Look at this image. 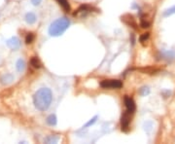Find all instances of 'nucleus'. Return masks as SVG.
Here are the masks:
<instances>
[{
	"label": "nucleus",
	"instance_id": "19",
	"mask_svg": "<svg viewBox=\"0 0 175 144\" xmlns=\"http://www.w3.org/2000/svg\"><path fill=\"white\" fill-rule=\"evenodd\" d=\"M139 93H140V96H141V97H147L150 93V89L148 87H142L139 90Z\"/></svg>",
	"mask_w": 175,
	"mask_h": 144
},
{
	"label": "nucleus",
	"instance_id": "5",
	"mask_svg": "<svg viewBox=\"0 0 175 144\" xmlns=\"http://www.w3.org/2000/svg\"><path fill=\"white\" fill-rule=\"evenodd\" d=\"M159 58L163 61H172L175 58V53L172 50H162L159 52Z\"/></svg>",
	"mask_w": 175,
	"mask_h": 144
},
{
	"label": "nucleus",
	"instance_id": "22",
	"mask_svg": "<svg viewBox=\"0 0 175 144\" xmlns=\"http://www.w3.org/2000/svg\"><path fill=\"white\" fill-rule=\"evenodd\" d=\"M148 38H149V33H143L141 36H140L139 38V40L141 43H144L145 41H147L148 40Z\"/></svg>",
	"mask_w": 175,
	"mask_h": 144
},
{
	"label": "nucleus",
	"instance_id": "18",
	"mask_svg": "<svg viewBox=\"0 0 175 144\" xmlns=\"http://www.w3.org/2000/svg\"><path fill=\"white\" fill-rule=\"evenodd\" d=\"M97 118H98L97 116H94L93 118H92L89 122H87L86 124H85L82 128H89V127L93 126L94 124H96V120H97Z\"/></svg>",
	"mask_w": 175,
	"mask_h": 144
},
{
	"label": "nucleus",
	"instance_id": "10",
	"mask_svg": "<svg viewBox=\"0 0 175 144\" xmlns=\"http://www.w3.org/2000/svg\"><path fill=\"white\" fill-rule=\"evenodd\" d=\"M14 80H15L14 75L13 74H10V73L4 74V75L0 78V82H1L2 85H9V84L13 83Z\"/></svg>",
	"mask_w": 175,
	"mask_h": 144
},
{
	"label": "nucleus",
	"instance_id": "9",
	"mask_svg": "<svg viewBox=\"0 0 175 144\" xmlns=\"http://www.w3.org/2000/svg\"><path fill=\"white\" fill-rule=\"evenodd\" d=\"M91 10H92V8H89V6H86V5H85V6H81L76 12L74 13V16H78V17L83 18V17L86 16L88 13L91 12Z\"/></svg>",
	"mask_w": 175,
	"mask_h": 144
},
{
	"label": "nucleus",
	"instance_id": "12",
	"mask_svg": "<svg viewBox=\"0 0 175 144\" xmlns=\"http://www.w3.org/2000/svg\"><path fill=\"white\" fill-rule=\"evenodd\" d=\"M59 140V136L58 135H49L44 139V141L46 143H58V141Z\"/></svg>",
	"mask_w": 175,
	"mask_h": 144
},
{
	"label": "nucleus",
	"instance_id": "23",
	"mask_svg": "<svg viewBox=\"0 0 175 144\" xmlns=\"http://www.w3.org/2000/svg\"><path fill=\"white\" fill-rule=\"evenodd\" d=\"M170 95H171V92L169 91V90H163V91L162 92V96H163L164 98L170 97Z\"/></svg>",
	"mask_w": 175,
	"mask_h": 144
},
{
	"label": "nucleus",
	"instance_id": "14",
	"mask_svg": "<svg viewBox=\"0 0 175 144\" xmlns=\"http://www.w3.org/2000/svg\"><path fill=\"white\" fill-rule=\"evenodd\" d=\"M153 128H154V123H153L152 121H147V122H145V123H144V125H143V128H144V131L146 132H152Z\"/></svg>",
	"mask_w": 175,
	"mask_h": 144
},
{
	"label": "nucleus",
	"instance_id": "17",
	"mask_svg": "<svg viewBox=\"0 0 175 144\" xmlns=\"http://www.w3.org/2000/svg\"><path fill=\"white\" fill-rule=\"evenodd\" d=\"M57 1L58 2V4L61 5V6L65 10L66 12H68L70 10V6H69V3L67 0H57Z\"/></svg>",
	"mask_w": 175,
	"mask_h": 144
},
{
	"label": "nucleus",
	"instance_id": "20",
	"mask_svg": "<svg viewBox=\"0 0 175 144\" xmlns=\"http://www.w3.org/2000/svg\"><path fill=\"white\" fill-rule=\"evenodd\" d=\"M175 14V6L171 7V8H169L167 10H166V11L163 12V16L164 17H169V16H171V15Z\"/></svg>",
	"mask_w": 175,
	"mask_h": 144
},
{
	"label": "nucleus",
	"instance_id": "8",
	"mask_svg": "<svg viewBox=\"0 0 175 144\" xmlns=\"http://www.w3.org/2000/svg\"><path fill=\"white\" fill-rule=\"evenodd\" d=\"M122 21L128 24V26H132L133 28H137V24L135 23V21H134V19H133V16H131V15H124V16L122 17Z\"/></svg>",
	"mask_w": 175,
	"mask_h": 144
},
{
	"label": "nucleus",
	"instance_id": "3",
	"mask_svg": "<svg viewBox=\"0 0 175 144\" xmlns=\"http://www.w3.org/2000/svg\"><path fill=\"white\" fill-rule=\"evenodd\" d=\"M100 87L103 89H120L123 87V83L120 80H103L100 83Z\"/></svg>",
	"mask_w": 175,
	"mask_h": 144
},
{
	"label": "nucleus",
	"instance_id": "25",
	"mask_svg": "<svg viewBox=\"0 0 175 144\" xmlns=\"http://www.w3.org/2000/svg\"><path fill=\"white\" fill-rule=\"evenodd\" d=\"M41 2H42V0H31V3L34 5V6H38Z\"/></svg>",
	"mask_w": 175,
	"mask_h": 144
},
{
	"label": "nucleus",
	"instance_id": "4",
	"mask_svg": "<svg viewBox=\"0 0 175 144\" xmlns=\"http://www.w3.org/2000/svg\"><path fill=\"white\" fill-rule=\"evenodd\" d=\"M131 112L128 110L124 112L122 118H121V126H122V131L123 132H128L129 128V123H131Z\"/></svg>",
	"mask_w": 175,
	"mask_h": 144
},
{
	"label": "nucleus",
	"instance_id": "21",
	"mask_svg": "<svg viewBox=\"0 0 175 144\" xmlns=\"http://www.w3.org/2000/svg\"><path fill=\"white\" fill-rule=\"evenodd\" d=\"M34 40V35L32 33H27V35L26 37V44H30Z\"/></svg>",
	"mask_w": 175,
	"mask_h": 144
},
{
	"label": "nucleus",
	"instance_id": "13",
	"mask_svg": "<svg viewBox=\"0 0 175 144\" xmlns=\"http://www.w3.org/2000/svg\"><path fill=\"white\" fill-rule=\"evenodd\" d=\"M16 67L19 72H23L24 70V68H26V62H24L23 59H22V58L19 59L16 63Z\"/></svg>",
	"mask_w": 175,
	"mask_h": 144
},
{
	"label": "nucleus",
	"instance_id": "11",
	"mask_svg": "<svg viewBox=\"0 0 175 144\" xmlns=\"http://www.w3.org/2000/svg\"><path fill=\"white\" fill-rule=\"evenodd\" d=\"M26 22L28 23V24H33L35 22H36V15L32 12H29V13H26Z\"/></svg>",
	"mask_w": 175,
	"mask_h": 144
},
{
	"label": "nucleus",
	"instance_id": "6",
	"mask_svg": "<svg viewBox=\"0 0 175 144\" xmlns=\"http://www.w3.org/2000/svg\"><path fill=\"white\" fill-rule=\"evenodd\" d=\"M7 46L11 50H18L21 47V41L17 36H13L7 40Z\"/></svg>",
	"mask_w": 175,
	"mask_h": 144
},
{
	"label": "nucleus",
	"instance_id": "15",
	"mask_svg": "<svg viewBox=\"0 0 175 144\" xmlns=\"http://www.w3.org/2000/svg\"><path fill=\"white\" fill-rule=\"evenodd\" d=\"M57 117H56V115H54V114H52V115H50L48 118H47V124L48 125H50V126H52V127H54V126H56L57 125Z\"/></svg>",
	"mask_w": 175,
	"mask_h": 144
},
{
	"label": "nucleus",
	"instance_id": "16",
	"mask_svg": "<svg viewBox=\"0 0 175 144\" xmlns=\"http://www.w3.org/2000/svg\"><path fill=\"white\" fill-rule=\"evenodd\" d=\"M30 63H31V65L34 68H40V67H41V62H40L39 58L37 57H33L31 58V61H30Z\"/></svg>",
	"mask_w": 175,
	"mask_h": 144
},
{
	"label": "nucleus",
	"instance_id": "1",
	"mask_svg": "<svg viewBox=\"0 0 175 144\" xmlns=\"http://www.w3.org/2000/svg\"><path fill=\"white\" fill-rule=\"evenodd\" d=\"M53 100V93L48 88H41L34 93L33 103L39 111H46Z\"/></svg>",
	"mask_w": 175,
	"mask_h": 144
},
{
	"label": "nucleus",
	"instance_id": "24",
	"mask_svg": "<svg viewBox=\"0 0 175 144\" xmlns=\"http://www.w3.org/2000/svg\"><path fill=\"white\" fill-rule=\"evenodd\" d=\"M149 26H150V23L148 22H146L145 19H141V27L147 28V27H149Z\"/></svg>",
	"mask_w": 175,
	"mask_h": 144
},
{
	"label": "nucleus",
	"instance_id": "2",
	"mask_svg": "<svg viewBox=\"0 0 175 144\" xmlns=\"http://www.w3.org/2000/svg\"><path fill=\"white\" fill-rule=\"evenodd\" d=\"M70 24V22L67 18H61L56 19L51 23L49 27V33L51 36H59L66 30Z\"/></svg>",
	"mask_w": 175,
	"mask_h": 144
},
{
	"label": "nucleus",
	"instance_id": "7",
	"mask_svg": "<svg viewBox=\"0 0 175 144\" xmlns=\"http://www.w3.org/2000/svg\"><path fill=\"white\" fill-rule=\"evenodd\" d=\"M124 105L128 112H131V114L135 111V103H134L133 99L129 97H124Z\"/></svg>",
	"mask_w": 175,
	"mask_h": 144
}]
</instances>
